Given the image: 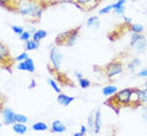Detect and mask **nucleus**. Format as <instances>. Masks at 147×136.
I'll list each match as a JSON object with an SVG mask.
<instances>
[{"label":"nucleus","mask_w":147,"mask_h":136,"mask_svg":"<svg viewBox=\"0 0 147 136\" xmlns=\"http://www.w3.org/2000/svg\"><path fill=\"white\" fill-rule=\"evenodd\" d=\"M51 62L53 67L58 71H61V64H62V53L57 47H53L51 49Z\"/></svg>","instance_id":"nucleus-6"},{"label":"nucleus","mask_w":147,"mask_h":136,"mask_svg":"<svg viewBox=\"0 0 147 136\" xmlns=\"http://www.w3.org/2000/svg\"><path fill=\"white\" fill-rule=\"evenodd\" d=\"M67 131V126L63 124L62 121L55 120L52 122V127H51V132L53 134H63V132Z\"/></svg>","instance_id":"nucleus-7"},{"label":"nucleus","mask_w":147,"mask_h":136,"mask_svg":"<svg viewBox=\"0 0 147 136\" xmlns=\"http://www.w3.org/2000/svg\"><path fill=\"white\" fill-rule=\"evenodd\" d=\"M143 117H145V120L147 121V107L145 108V111H143Z\"/></svg>","instance_id":"nucleus-40"},{"label":"nucleus","mask_w":147,"mask_h":136,"mask_svg":"<svg viewBox=\"0 0 147 136\" xmlns=\"http://www.w3.org/2000/svg\"><path fill=\"white\" fill-rule=\"evenodd\" d=\"M32 129L34 131H47L48 130V125L45 122H35V124H33Z\"/></svg>","instance_id":"nucleus-17"},{"label":"nucleus","mask_w":147,"mask_h":136,"mask_svg":"<svg viewBox=\"0 0 147 136\" xmlns=\"http://www.w3.org/2000/svg\"><path fill=\"white\" fill-rule=\"evenodd\" d=\"M19 38L23 42H28V41H30V38H33V34L30 32H24L22 35H19Z\"/></svg>","instance_id":"nucleus-28"},{"label":"nucleus","mask_w":147,"mask_h":136,"mask_svg":"<svg viewBox=\"0 0 147 136\" xmlns=\"http://www.w3.org/2000/svg\"><path fill=\"white\" fill-rule=\"evenodd\" d=\"M138 77H147V69H142L141 72H138Z\"/></svg>","instance_id":"nucleus-37"},{"label":"nucleus","mask_w":147,"mask_h":136,"mask_svg":"<svg viewBox=\"0 0 147 136\" xmlns=\"http://www.w3.org/2000/svg\"><path fill=\"white\" fill-rule=\"evenodd\" d=\"M39 45H40V42H35V41H33V39H30V41L25 42L24 49L25 51H35V49L39 48Z\"/></svg>","instance_id":"nucleus-15"},{"label":"nucleus","mask_w":147,"mask_h":136,"mask_svg":"<svg viewBox=\"0 0 147 136\" xmlns=\"http://www.w3.org/2000/svg\"><path fill=\"white\" fill-rule=\"evenodd\" d=\"M74 99H76V97H72V96H68V95H64V93H59L58 97H57L58 104L62 105V106H69Z\"/></svg>","instance_id":"nucleus-10"},{"label":"nucleus","mask_w":147,"mask_h":136,"mask_svg":"<svg viewBox=\"0 0 147 136\" xmlns=\"http://www.w3.org/2000/svg\"><path fill=\"white\" fill-rule=\"evenodd\" d=\"M125 10H126V8L125 6H121V8H118V9H115V14H117V15H123L125 14Z\"/></svg>","instance_id":"nucleus-33"},{"label":"nucleus","mask_w":147,"mask_h":136,"mask_svg":"<svg viewBox=\"0 0 147 136\" xmlns=\"http://www.w3.org/2000/svg\"><path fill=\"white\" fill-rule=\"evenodd\" d=\"M69 35H71V30H67L63 33H59L55 38V44L57 45H67V42L69 39Z\"/></svg>","instance_id":"nucleus-9"},{"label":"nucleus","mask_w":147,"mask_h":136,"mask_svg":"<svg viewBox=\"0 0 147 136\" xmlns=\"http://www.w3.org/2000/svg\"><path fill=\"white\" fill-rule=\"evenodd\" d=\"M117 92H118V88H117L116 86H112V85L106 86V87L102 88V93H103V96H106V97H111V96L116 95Z\"/></svg>","instance_id":"nucleus-13"},{"label":"nucleus","mask_w":147,"mask_h":136,"mask_svg":"<svg viewBox=\"0 0 147 136\" xmlns=\"http://www.w3.org/2000/svg\"><path fill=\"white\" fill-rule=\"evenodd\" d=\"M143 87H145V89H147V82H145V85H143Z\"/></svg>","instance_id":"nucleus-42"},{"label":"nucleus","mask_w":147,"mask_h":136,"mask_svg":"<svg viewBox=\"0 0 147 136\" xmlns=\"http://www.w3.org/2000/svg\"><path fill=\"white\" fill-rule=\"evenodd\" d=\"M101 108H97L94 111V134H99L101 131Z\"/></svg>","instance_id":"nucleus-12"},{"label":"nucleus","mask_w":147,"mask_h":136,"mask_svg":"<svg viewBox=\"0 0 147 136\" xmlns=\"http://www.w3.org/2000/svg\"><path fill=\"white\" fill-rule=\"evenodd\" d=\"M132 48L135 49L137 53H145L146 48H147V39H146L145 35H143L141 39H138V41H137L135 44L132 45Z\"/></svg>","instance_id":"nucleus-8"},{"label":"nucleus","mask_w":147,"mask_h":136,"mask_svg":"<svg viewBox=\"0 0 147 136\" xmlns=\"http://www.w3.org/2000/svg\"><path fill=\"white\" fill-rule=\"evenodd\" d=\"M28 58H29L28 53H26V52H23V53H20V54L18 55V57H15V62L20 63V62H24V61H26V59H28Z\"/></svg>","instance_id":"nucleus-27"},{"label":"nucleus","mask_w":147,"mask_h":136,"mask_svg":"<svg viewBox=\"0 0 147 136\" xmlns=\"http://www.w3.org/2000/svg\"><path fill=\"white\" fill-rule=\"evenodd\" d=\"M29 118L26 117L25 115L23 114H16V122H19V124H26L28 122Z\"/></svg>","instance_id":"nucleus-29"},{"label":"nucleus","mask_w":147,"mask_h":136,"mask_svg":"<svg viewBox=\"0 0 147 136\" xmlns=\"http://www.w3.org/2000/svg\"><path fill=\"white\" fill-rule=\"evenodd\" d=\"M47 82H48V83L52 86V88L54 89V91H55V92H57V93H58V95H59V93H62V91H61V88H59L58 83H57V82L54 81V79H52V78H48V79H47Z\"/></svg>","instance_id":"nucleus-24"},{"label":"nucleus","mask_w":147,"mask_h":136,"mask_svg":"<svg viewBox=\"0 0 147 136\" xmlns=\"http://www.w3.org/2000/svg\"><path fill=\"white\" fill-rule=\"evenodd\" d=\"M1 116L4 118V124L5 125H14L16 124V114L11 108L6 107V108H3L1 110Z\"/></svg>","instance_id":"nucleus-5"},{"label":"nucleus","mask_w":147,"mask_h":136,"mask_svg":"<svg viewBox=\"0 0 147 136\" xmlns=\"http://www.w3.org/2000/svg\"><path fill=\"white\" fill-rule=\"evenodd\" d=\"M140 66H141V59H140V58H133L132 61L128 63V69L131 72H135L136 68L140 67Z\"/></svg>","instance_id":"nucleus-18"},{"label":"nucleus","mask_w":147,"mask_h":136,"mask_svg":"<svg viewBox=\"0 0 147 136\" xmlns=\"http://www.w3.org/2000/svg\"><path fill=\"white\" fill-rule=\"evenodd\" d=\"M79 32H81V26H77L74 29H71V35H69V39H68V42H67V47L74 45V43L77 42V39H78Z\"/></svg>","instance_id":"nucleus-11"},{"label":"nucleus","mask_w":147,"mask_h":136,"mask_svg":"<svg viewBox=\"0 0 147 136\" xmlns=\"http://www.w3.org/2000/svg\"><path fill=\"white\" fill-rule=\"evenodd\" d=\"M18 69H19V71H26V63H25V61L19 63V64H18Z\"/></svg>","instance_id":"nucleus-34"},{"label":"nucleus","mask_w":147,"mask_h":136,"mask_svg":"<svg viewBox=\"0 0 147 136\" xmlns=\"http://www.w3.org/2000/svg\"><path fill=\"white\" fill-rule=\"evenodd\" d=\"M13 131H14L15 134L24 135V134H26V131H28V127L25 126V124H19V122H16V124L13 125Z\"/></svg>","instance_id":"nucleus-14"},{"label":"nucleus","mask_w":147,"mask_h":136,"mask_svg":"<svg viewBox=\"0 0 147 136\" xmlns=\"http://www.w3.org/2000/svg\"><path fill=\"white\" fill-rule=\"evenodd\" d=\"M125 23H127V24H131V19L127 18V16H125Z\"/></svg>","instance_id":"nucleus-39"},{"label":"nucleus","mask_w":147,"mask_h":136,"mask_svg":"<svg viewBox=\"0 0 147 136\" xmlns=\"http://www.w3.org/2000/svg\"><path fill=\"white\" fill-rule=\"evenodd\" d=\"M73 74L76 76V78H78V79H81V78H83V76H82V73L79 71H77V69H74L73 71Z\"/></svg>","instance_id":"nucleus-36"},{"label":"nucleus","mask_w":147,"mask_h":136,"mask_svg":"<svg viewBox=\"0 0 147 136\" xmlns=\"http://www.w3.org/2000/svg\"><path fill=\"white\" fill-rule=\"evenodd\" d=\"M78 82H79V86H81V88L83 89H86V88H88L89 86H91V81L89 79H87V78H81V79H78Z\"/></svg>","instance_id":"nucleus-25"},{"label":"nucleus","mask_w":147,"mask_h":136,"mask_svg":"<svg viewBox=\"0 0 147 136\" xmlns=\"http://www.w3.org/2000/svg\"><path fill=\"white\" fill-rule=\"evenodd\" d=\"M73 136H84V135L82 132H76V134H73Z\"/></svg>","instance_id":"nucleus-41"},{"label":"nucleus","mask_w":147,"mask_h":136,"mask_svg":"<svg viewBox=\"0 0 147 136\" xmlns=\"http://www.w3.org/2000/svg\"><path fill=\"white\" fill-rule=\"evenodd\" d=\"M102 72L108 79H112L115 76L123 73V63L119 59H113L112 62H109L102 68Z\"/></svg>","instance_id":"nucleus-2"},{"label":"nucleus","mask_w":147,"mask_h":136,"mask_svg":"<svg viewBox=\"0 0 147 136\" xmlns=\"http://www.w3.org/2000/svg\"><path fill=\"white\" fill-rule=\"evenodd\" d=\"M87 131H88V127H87V126H81V130H79V132H82L83 135H86Z\"/></svg>","instance_id":"nucleus-38"},{"label":"nucleus","mask_w":147,"mask_h":136,"mask_svg":"<svg viewBox=\"0 0 147 136\" xmlns=\"http://www.w3.org/2000/svg\"><path fill=\"white\" fill-rule=\"evenodd\" d=\"M47 37V32L45 30H43V29H39V30H36L35 34H33V41H35V42H40L43 38H45Z\"/></svg>","instance_id":"nucleus-19"},{"label":"nucleus","mask_w":147,"mask_h":136,"mask_svg":"<svg viewBox=\"0 0 147 136\" xmlns=\"http://www.w3.org/2000/svg\"><path fill=\"white\" fill-rule=\"evenodd\" d=\"M132 93L133 88H125L118 91L116 95L111 96V98H108L106 101V105L109 106L111 108L116 111V114H118L121 107H127V106L132 105Z\"/></svg>","instance_id":"nucleus-1"},{"label":"nucleus","mask_w":147,"mask_h":136,"mask_svg":"<svg viewBox=\"0 0 147 136\" xmlns=\"http://www.w3.org/2000/svg\"><path fill=\"white\" fill-rule=\"evenodd\" d=\"M138 101L141 102V105L147 104V89H140L138 88Z\"/></svg>","instance_id":"nucleus-20"},{"label":"nucleus","mask_w":147,"mask_h":136,"mask_svg":"<svg viewBox=\"0 0 147 136\" xmlns=\"http://www.w3.org/2000/svg\"><path fill=\"white\" fill-rule=\"evenodd\" d=\"M87 127H88L89 132H94V112L89 114L88 118H87Z\"/></svg>","instance_id":"nucleus-16"},{"label":"nucleus","mask_w":147,"mask_h":136,"mask_svg":"<svg viewBox=\"0 0 147 136\" xmlns=\"http://www.w3.org/2000/svg\"><path fill=\"white\" fill-rule=\"evenodd\" d=\"M125 3H126V0H118L117 3L113 4V6H115V9H118V8H121V6H125ZM115 9H113V10H115Z\"/></svg>","instance_id":"nucleus-32"},{"label":"nucleus","mask_w":147,"mask_h":136,"mask_svg":"<svg viewBox=\"0 0 147 136\" xmlns=\"http://www.w3.org/2000/svg\"><path fill=\"white\" fill-rule=\"evenodd\" d=\"M128 30L131 33H142L143 32V25L133 24V23H131V24H128Z\"/></svg>","instance_id":"nucleus-21"},{"label":"nucleus","mask_w":147,"mask_h":136,"mask_svg":"<svg viewBox=\"0 0 147 136\" xmlns=\"http://www.w3.org/2000/svg\"><path fill=\"white\" fill-rule=\"evenodd\" d=\"M10 28H11V30L14 32L15 34H18V35H22L23 33L25 32L24 29H23V26H19V25H11Z\"/></svg>","instance_id":"nucleus-30"},{"label":"nucleus","mask_w":147,"mask_h":136,"mask_svg":"<svg viewBox=\"0 0 147 136\" xmlns=\"http://www.w3.org/2000/svg\"><path fill=\"white\" fill-rule=\"evenodd\" d=\"M97 22H99V20H98V16H91V18L87 20V25H88V26H92V25H94Z\"/></svg>","instance_id":"nucleus-31"},{"label":"nucleus","mask_w":147,"mask_h":136,"mask_svg":"<svg viewBox=\"0 0 147 136\" xmlns=\"http://www.w3.org/2000/svg\"><path fill=\"white\" fill-rule=\"evenodd\" d=\"M113 9H115V6H113V4H109V5H107V6H105V8L99 9V15L107 14V13L112 12V10H113Z\"/></svg>","instance_id":"nucleus-26"},{"label":"nucleus","mask_w":147,"mask_h":136,"mask_svg":"<svg viewBox=\"0 0 147 136\" xmlns=\"http://www.w3.org/2000/svg\"><path fill=\"white\" fill-rule=\"evenodd\" d=\"M36 87V81L34 78H32V81H30V83H29V89H33V88H35Z\"/></svg>","instance_id":"nucleus-35"},{"label":"nucleus","mask_w":147,"mask_h":136,"mask_svg":"<svg viewBox=\"0 0 147 136\" xmlns=\"http://www.w3.org/2000/svg\"><path fill=\"white\" fill-rule=\"evenodd\" d=\"M142 37H143L142 33H131V41H129V45L132 47V45L135 44L138 39H141Z\"/></svg>","instance_id":"nucleus-23"},{"label":"nucleus","mask_w":147,"mask_h":136,"mask_svg":"<svg viewBox=\"0 0 147 136\" xmlns=\"http://www.w3.org/2000/svg\"><path fill=\"white\" fill-rule=\"evenodd\" d=\"M14 62H15V58H13L10 55L9 48L6 47L4 43H1L0 44V63H1V67L4 69H9L10 71Z\"/></svg>","instance_id":"nucleus-3"},{"label":"nucleus","mask_w":147,"mask_h":136,"mask_svg":"<svg viewBox=\"0 0 147 136\" xmlns=\"http://www.w3.org/2000/svg\"><path fill=\"white\" fill-rule=\"evenodd\" d=\"M25 63H26V72H29V73H34V72H35V66H34L33 59L28 58L25 61Z\"/></svg>","instance_id":"nucleus-22"},{"label":"nucleus","mask_w":147,"mask_h":136,"mask_svg":"<svg viewBox=\"0 0 147 136\" xmlns=\"http://www.w3.org/2000/svg\"><path fill=\"white\" fill-rule=\"evenodd\" d=\"M65 1L72 3V4H74L76 6H78L79 9H82L84 12H91L102 0H65Z\"/></svg>","instance_id":"nucleus-4"}]
</instances>
